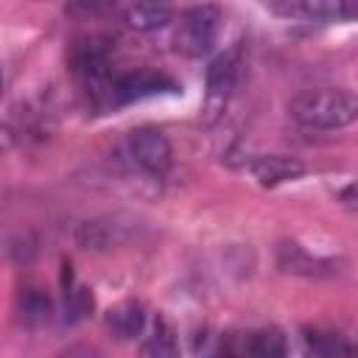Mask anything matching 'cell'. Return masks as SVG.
Wrapping results in <instances>:
<instances>
[{
    "instance_id": "6da1fadb",
    "label": "cell",
    "mask_w": 358,
    "mask_h": 358,
    "mask_svg": "<svg viewBox=\"0 0 358 358\" xmlns=\"http://www.w3.org/2000/svg\"><path fill=\"white\" fill-rule=\"evenodd\" d=\"M288 112L305 129H344L358 120V95L344 87H316L291 98Z\"/></svg>"
},
{
    "instance_id": "7a4b0ae2",
    "label": "cell",
    "mask_w": 358,
    "mask_h": 358,
    "mask_svg": "<svg viewBox=\"0 0 358 358\" xmlns=\"http://www.w3.org/2000/svg\"><path fill=\"white\" fill-rule=\"evenodd\" d=\"M221 8L218 3H196L190 8H185L179 14L176 22V34H173V45L179 53L185 56H204L213 50V45L218 42L221 34Z\"/></svg>"
},
{
    "instance_id": "3957f363",
    "label": "cell",
    "mask_w": 358,
    "mask_h": 358,
    "mask_svg": "<svg viewBox=\"0 0 358 358\" xmlns=\"http://www.w3.org/2000/svg\"><path fill=\"white\" fill-rule=\"evenodd\" d=\"M171 143L159 129L143 126L126 134L123 140V162L148 176H159L171 168Z\"/></svg>"
},
{
    "instance_id": "277c9868",
    "label": "cell",
    "mask_w": 358,
    "mask_h": 358,
    "mask_svg": "<svg viewBox=\"0 0 358 358\" xmlns=\"http://www.w3.org/2000/svg\"><path fill=\"white\" fill-rule=\"evenodd\" d=\"M137 235V221L123 213H109V215H95L87 218L76 227V243L81 249L103 252L129 243Z\"/></svg>"
},
{
    "instance_id": "5b68a950",
    "label": "cell",
    "mask_w": 358,
    "mask_h": 358,
    "mask_svg": "<svg viewBox=\"0 0 358 358\" xmlns=\"http://www.w3.org/2000/svg\"><path fill=\"white\" fill-rule=\"evenodd\" d=\"M241 81V50L232 48L221 56H215L207 67V76H204V87H207V103H204V112H207V123L224 112L227 101L232 98L235 87Z\"/></svg>"
},
{
    "instance_id": "8992f818",
    "label": "cell",
    "mask_w": 358,
    "mask_h": 358,
    "mask_svg": "<svg viewBox=\"0 0 358 358\" xmlns=\"http://www.w3.org/2000/svg\"><path fill=\"white\" fill-rule=\"evenodd\" d=\"M109 56H112V39L95 34V36L76 39L67 53V62H70V70L87 87H92L109 76Z\"/></svg>"
},
{
    "instance_id": "52a82bcc",
    "label": "cell",
    "mask_w": 358,
    "mask_h": 358,
    "mask_svg": "<svg viewBox=\"0 0 358 358\" xmlns=\"http://www.w3.org/2000/svg\"><path fill=\"white\" fill-rule=\"evenodd\" d=\"M218 350L227 355H255V358H280L288 352V341L277 327L249 330V333H229L221 336Z\"/></svg>"
},
{
    "instance_id": "ba28073f",
    "label": "cell",
    "mask_w": 358,
    "mask_h": 358,
    "mask_svg": "<svg viewBox=\"0 0 358 358\" xmlns=\"http://www.w3.org/2000/svg\"><path fill=\"white\" fill-rule=\"evenodd\" d=\"M246 168L263 187H277V185L299 179L305 173V162L296 157H285V154H260V157L249 159Z\"/></svg>"
},
{
    "instance_id": "9c48e42d",
    "label": "cell",
    "mask_w": 358,
    "mask_h": 358,
    "mask_svg": "<svg viewBox=\"0 0 358 358\" xmlns=\"http://www.w3.org/2000/svg\"><path fill=\"white\" fill-rule=\"evenodd\" d=\"M277 266L288 274H302V277H324V274L336 271V260L316 257L294 241H285V243L277 246Z\"/></svg>"
},
{
    "instance_id": "30bf717a",
    "label": "cell",
    "mask_w": 358,
    "mask_h": 358,
    "mask_svg": "<svg viewBox=\"0 0 358 358\" xmlns=\"http://www.w3.org/2000/svg\"><path fill=\"white\" fill-rule=\"evenodd\" d=\"M148 327V316L145 308L134 299H126L115 308L106 310V330L117 338V341H131L137 336H143Z\"/></svg>"
},
{
    "instance_id": "8fae6325",
    "label": "cell",
    "mask_w": 358,
    "mask_h": 358,
    "mask_svg": "<svg viewBox=\"0 0 358 358\" xmlns=\"http://www.w3.org/2000/svg\"><path fill=\"white\" fill-rule=\"evenodd\" d=\"M45 131H48V126H45L42 109H34V106H28V103H20L17 109L8 112V120H6V134H8V140H17L20 145H25V143L42 140Z\"/></svg>"
},
{
    "instance_id": "7c38bea8",
    "label": "cell",
    "mask_w": 358,
    "mask_h": 358,
    "mask_svg": "<svg viewBox=\"0 0 358 358\" xmlns=\"http://www.w3.org/2000/svg\"><path fill=\"white\" fill-rule=\"evenodd\" d=\"M171 17H173L171 0H134L123 14L126 25L134 31H157L168 25Z\"/></svg>"
},
{
    "instance_id": "4fadbf2b",
    "label": "cell",
    "mask_w": 358,
    "mask_h": 358,
    "mask_svg": "<svg viewBox=\"0 0 358 358\" xmlns=\"http://www.w3.org/2000/svg\"><path fill=\"white\" fill-rule=\"evenodd\" d=\"M268 6L277 17L299 22H319L327 14H333L330 0H268Z\"/></svg>"
},
{
    "instance_id": "5bb4252c",
    "label": "cell",
    "mask_w": 358,
    "mask_h": 358,
    "mask_svg": "<svg viewBox=\"0 0 358 358\" xmlns=\"http://www.w3.org/2000/svg\"><path fill=\"white\" fill-rule=\"evenodd\" d=\"M92 305H95V299H92L90 288L76 285L70 266H64V322H70V324L84 322L92 313Z\"/></svg>"
},
{
    "instance_id": "9a60e30c",
    "label": "cell",
    "mask_w": 358,
    "mask_h": 358,
    "mask_svg": "<svg viewBox=\"0 0 358 358\" xmlns=\"http://www.w3.org/2000/svg\"><path fill=\"white\" fill-rule=\"evenodd\" d=\"M17 308H20L22 322L31 324V327L45 324V322L50 319V313H53V302H50V296H48L42 288H34V285L20 291V296H17Z\"/></svg>"
},
{
    "instance_id": "2e32d148",
    "label": "cell",
    "mask_w": 358,
    "mask_h": 358,
    "mask_svg": "<svg viewBox=\"0 0 358 358\" xmlns=\"http://www.w3.org/2000/svg\"><path fill=\"white\" fill-rule=\"evenodd\" d=\"M140 352L143 355H176V338H173V330L171 324L162 319V316H154L145 327V336H143V344H140Z\"/></svg>"
},
{
    "instance_id": "e0dca14e",
    "label": "cell",
    "mask_w": 358,
    "mask_h": 358,
    "mask_svg": "<svg viewBox=\"0 0 358 358\" xmlns=\"http://www.w3.org/2000/svg\"><path fill=\"white\" fill-rule=\"evenodd\" d=\"M302 341L316 355H352L358 352V344L344 341V336L322 333V330H302Z\"/></svg>"
},
{
    "instance_id": "ac0fdd59",
    "label": "cell",
    "mask_w": 358,
    "mask_h": 358,
    "mask_svg": "<svg viewBox=\"0 0 358 358\" xmlns=\"http://www.w3.org/2000/svg\"><path fill=\"white\" fill-rule=\"evenodd\" d=\"M117 6V0H67V14L73 17H103Z\"/></svg>"
},
{
    "instance_id": "d6986e66",
    "label": "cell",
    "mask_w": 358,
    "mask_h": 358,
    "mask_svg": "<svg viewBox=\"0 0 358 358\" xmlns=\"http://www.w3.org/2000/svg\"><path fill=\"white\" fill-rule=\"evenodd\" d=\"M333 14L338 20H358V0H336Z\"/></svg>"
}]
</instances>
